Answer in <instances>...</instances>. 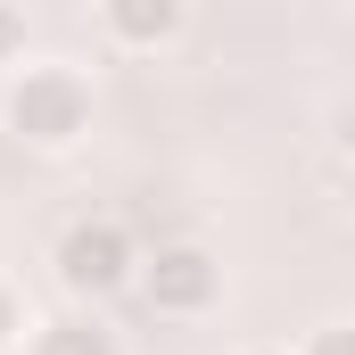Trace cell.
<instances>
[{"mask_svg": "<svg viewBox=\"0 0 355 355\" xmlns=\"http://www.w3.org/2000/svg\"><path fill=\"white\" fill-rule=\"evenodd\" d=\"M25 331H33V314H25V289L0 272V355H8V347H25Z\"/></svg>", "mask_w": 355, "mask_h": 355, "instance_id": "cell-7", "label": "cell"}, {"mask_svg": "<svg viewBox=\"0 0 355 355\" xmlns=\"http://www.w3.org/2000/svg\"><path fill=\"white\" fill-rule=\"evenodd\" d=\"M99 33H107V50L157 58V50H174L182 33H190V8L182 0H107L99 8Z\"/></svg>", "mask_w": 355, "mask_h": 355, "instance_id": "cell-4", "label": "cell"}, {"mask_svg": "<svg viewBox=\"0 0 355 355\" xmlns=\"http://www.w3.org/2000/svg\"><path fill=\"white\" fill-rule=\"evenodd\" d=\"M248 355H289V347H248Z\"/></svg>", "mask_w": 355, "mask_h": 355, "instance_id": "cell-9", "label": "cell"}, {"mask_svg": "<svg viewBox=\"0 0 355 355\" xmlns=\"http://www.w3.org/2000/svg\"><path fill=\"white\" fill-rule=\"evenodd\" d=\"M132 289H141L157 314L198 322V314H215V306H223V257H215V248H198V240H166V248H149V257H141Z\"/></svg>", "mask_w": 355, "mask_h": 355, "instance_id": "cell-3", "label": "cell"}, {"mask_svg": "<svg viewBox=\"0 0 355 355\" xmlns=\"http://www.w3.org/2000/svg\"><path fill=\"white\" fill-rule=\"evenodd\" d=\"M17 58H33V17H25V0H0V67H17Z\"/></svg>", "mask_w": 355, "mask_h": 355, "instance_id": "cell-6", "label": "cell"}, {"mask_svg": "<svg viewBox=\"0 0 355 355\" xmlns=\"http://www.w3.org/2000/svg\"><path fill=\"white\" fill-rule=\"evenodd\" d=\"M297 355H355V331H347V322H322V331H314Z\"/></svg>", "mask_w": 355, "mask_h": 355, "instance_id": "cell-8", "label": "cell"}, {"mask_svg": "<svg viewBox=\"0 0 355 355\" xmlns=\"http://www.w3.org/2000/svg\"><path fill=\"white\" fill-rule=\"evenodd\" d=\"M91 116H99V91H91V75L75 58H17L8 83H0V124L42 157L83 149Z\"/></svg>", "mask_w": 355, "mask_h": 355, "instance_id": "cell-1", "label": "cell"}, {"mask_svg": "<svg viewBox=\"0 0 355 355\" xmlns=\"http://www.w3.org/2000/svg\"><path fill=\"white\" fill-rule=\"evenodd\" d=\"M17 355H124V339H116L99 314H83V306H75V314H50V322H33Z\"/></svg>", "mask_w": 355, "mask_h": 355, "instance_id": "cell-5", "label": "cell"}, {"mask_svg": "<svg viewBox=\"0 0 355 355\" xmlns=\"http://www.w3.org/2000/svg\"><path fill=\"white\" fill-rule=\"evenodd\" d=\"M50 265H58V289H67V297L91 314L99 297L132 289V272H141V248H132V232H124L116 215H75V223L58 232Z\"/></svg>", "mask_w": 355, "mask_h": 355, "instance_id": "cell-2", "label": "cell"}]
</instances>
